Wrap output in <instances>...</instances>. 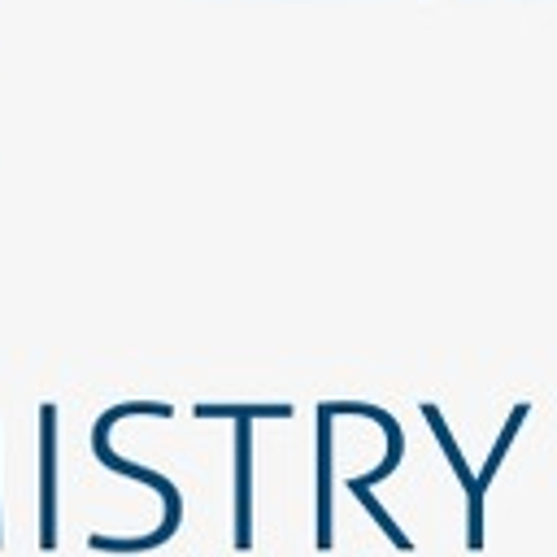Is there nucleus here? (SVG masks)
<instances>
[{"label": "nucleus", "mask_w": 557, "mask_h": 557, "mask_svg": "<svg viewBox=\"0 0 557 557\" xmlns=\"http://www.w3.org/2000/svg\"><path fill=\"white\" fill-rule=\"evenodd\" d=\"M426 418H431V426H435V435H440V444H444V453H448V461H453L457 479H461V483H466V492H470V548H483V505H479V483L466 474L461 453H457V444H453L448 426L440 422V409H435V405H426Z\"/></svg>", "instance_id": "nucleus-1"}]
</instances>
